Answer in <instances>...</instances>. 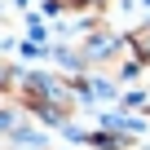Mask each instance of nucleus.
<instances>
[{
  "label": "nucleus",
  "instance_id": "nucleus-1",
  "mask_svg": "<svg viewBox=\"0 0 150 150\" xmlns=\"http://www.w3.org/2000/svg\"><path fill=\"white\" fill-rule=\"evenodd\" d=\"M80 141L93 150H132V132H84Z\"/></svg>",
  "mask_w": 150,
  "mask_h": 150
},
{
  "label": "nucleus",
  "instance_id": "nucleus-2",
  "mask_svg": "<svg viewBox=\"0 0 150 150\" xmlns=\"http://www.w3.org/2000/svg\"><path fill=\"white\" fill-rule=\"evenodd\" d=\"M128 49L137 53V62L150 66V22H141L137 31H128Z\"/></svg>",
  "mask_w": 150,
  "mask_h": 150
}]
</instances>
